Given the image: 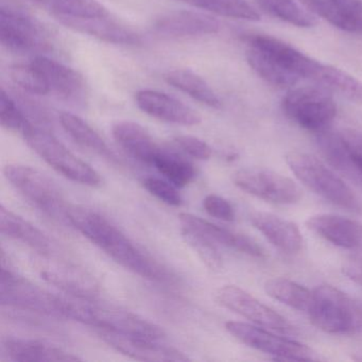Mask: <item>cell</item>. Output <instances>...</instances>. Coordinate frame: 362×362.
<instances>
[{"mask_svg":"<svg viewBox=\"0 0 362 362\" xmlns=\"http://www.w3.org/2000/svg\"><path fill=\"white\" fill-rule=\"evenodd\" d=\"M66 217L71 226L127 270L151 281L168 279V273L163 267L100 214L83 206H71L67 209Z\"/></svg>","mask_w":362,"mask_h":362,"instance_id":"1","label":"cell"},{"mask_svg":"<svg viewBox=\"0 0 362 362\" xmlns=\"http://www.w3.org/2000/svg\"><path fill=\"white\" fill-rule=\"evenodd\" d=\"M63 317L124 336L158 341L166 336L160 326L131 311L77 296L63 298Z\"/></svg>","mask_w":362,"mask_h":362,"instance_id":"2","label":"cell"},{"mask_svg":"<svg viewBox=\"0 0 362 362\" xmlns=\"http://www.w3.org/2000/svg\"><path fill=\"white\" fill-rule=\"evenodd\" d=\"M286 162L290 170L309 189L342 209L362 214L359 197L321 160L310 154L290 152L286 156Z\"/></svg>","mask_w":362,"mask_h":362,"instance_id":"3","label":"cell"},{"mask_svg":"<svg viewBox=\"0 0 362 362\" xmlns=\"http://www.w3.org/2000/svg\"><path fill=\"white\" fill-rule=\"evenodd\" d=\"M307 315L315 327L328 334H355L362 329L359 305L332 285H320L313 290Z\"/></svg>","mask_w":362,"mask_h":362,"instance_id":"4","label":"cell"},{"mask_svg":"<svg viewBox=\"0 0 362 362\" xmlns=\"http://www.w3.org/2000/svg\"><path fill=\"white\" fill-rule=\"evenodd\" d=\"M23 135L28 145L63 177L82 185H100V175L69 151L52 133L31 124Z\"/></svg>","mask_w":362,"mask_h":362,"instance_id":"5","label":"cell"},{"mask_svg":"<svg viewBox=\"0 0 362 362\" xmlns=\"http://www.w3.org/2000/svg\"><path fill=\"white\" fill-rule=\"evenodd\" d=\"M283 110L300 128L317 133L327 130L337 114L332 95L325 88L317 86L290 90L284 98Z\"/></svg>","mask_w":362,"mask_h":362,"instance_id":"6","label":"cell"},{"mask_svg":"<svg viewBox=\"0 0 362 362\" xmlns=\"http://www.w3.org/2000/svg\"><path fill=\"white\" fill-rule=\"evenodd\" d=\"M8 181L31 203L57 219L67 222V206L60 189L47 175L33 167L10 164L4 169Z\"/></svg>","mask_w":362,"mask_h":362,"instance_id":"7","label":"cell"},{"mask_svg":"<svg viewBox=\"0 0 362 362\" xmlns=\"http://www.w3.org/2000/svg\"><path fill=\"white\" fill-rule=\"evenodd\" d=\"M0 302L4 306L62 317V296L45 291L5 267L0 277Z\"/></svg>","mask_w":362,"mask_h":362,"instance_id":"8","label":"cell"},{"mask_svg":"<svg viewBox=\"0 0 362 362\" xmlns=\"http://www.w3.org/2000/svg\"><path fill=\"white\" fill-rule=\"evenodd\" d=\"M226 328L233 337L247 346L274 356L275 360L310 361L315 353L306 344L276 336L273 332L245 322H226Z\"/></svg>","mask_w":362,"mask_h":362,"instance_id":"9","label":"cell"},{"mask_svg":"<svg viewBox=\"0 0 362 362\" xmlns=\"http://www.w3.org/2000/svg\"><path fill=\"white\" fill-rule=\"evenodd\" d=\"M233 181L247 194L276 204H294L303 197L296 182L262 167L240 169L235 173Z\"/></svg>","mask_w":362,"mask_h":362,"instance_id":"10","label":"cell"},{"mask_svg":"<svg viewBox=\"0 0 362 362\" xmlns=\"http://www.w3.org/2000/svg\"><path fill=\"white\" fill-rule=\"evenodd\" d=\"M0 42L12 52L26 54L52 48L43 26L28 14L12 8L0 10Z\"/></svg>","mask_w":362,"mask_h":362,"instance_id":"11","label":"cell"},{"mask_svg":"<svg viewBox=\"0 0 362 362\" xmlns=\"http://www.w3.org/2000/svg\"><path fill=\"white\" fill-rule=\"evenodd\" d=\"M216 300L224 308L234 311L256 325L283 334L296 332V328L285 317L237 286L226 285L220 288L216 293Z\"/></svg>","mask_w":362,"mask_h":362,"instance_id":"12","label":"cell"},{"mask_svg":"<svg viewBox=\"0 0 362 362\" xmlns=\"http://www.w3.org/2000/svg\"><path fill=\"white\" fill-rule=\"evenodd\" d=\"M247 46L258 48L272 57L281 66L298 77L307 78L319 82L326 64L303 54L293 46L271 35L249 33L243 37Z\"/></svg>","mask_w":362,"mask_h":362,"instance_id":"13","label":"cell"},{"mask_svg":"<svg viewBox=\"0 0 362 362\" xmlns=\"http://www.w3.org/2000/svg\"><path fill=\"white\" fill-rule=\"evenodd\" d=\"M99 336L110 346L133 359L156 362L189 360V358L179 349L167 346L160 343V341L124 336V334L107 332V330H100Z\"/></svg>","mask_w":362,"mask_h":362,"instance_id":"14","label":"cell"},{"mask_svg":"<svg viewBox=\"0 0 362 362\" xmlns=\"http://www.w3.org/2000/svg\"><path fill=\"white\" fill-rule=\"evenodd\" d=\"M135 101L144 113L163 122L181 126H197L201 122L198 112L175 97L158 90H139Z\"/></svg>","mask_w":362,"mask_h":362,"instance_id":"15","label":"cell"},{"mask_svg":"<svg viewBox=\"0 0 362 362\" xmlns=\"http://www.w3.org/2000/svg\"><path fill=\"white\" fill-rule=\"evenodd\" d=\"M33 64L43 73L50 92L69 103L83 105L88 99V86L83 77L75 69L47 57L39 56Z\"/></svg>","mask_w":362,"mask_h":362,"instance_id":"16","label":"cell"},{"mask_svg":"<svg viewBox=\"0 0 362 362\" xmlns=\"http://www.w3.org/2000/svg\"><path fill=\"white\" fill-rule=\"evenodd\" d=\"M306 226L337 247L362 251V223L334 214H320L307 219Z\"/></svg>","mask_w":362,"mask_h":362,"instance_id":"17","label":"cell"},{"mask_svg":"<svg viewBox=\"0 0 362 362\" xmlns=\"http://www.w3.org/2000/svg\"><path fill=\"white\" fill-rule=\"evenodd\" d=\"M179 218L183 226L182 228L197 233L214 243H219L253 257L262 258L266 256L264 250L254 239L245 235L233 232L192 214L182 213Z\"/></svg>","mask_w":362,"mask_h":362,"instance_id":"18","label":"cell"},{"mask_svg":"<svg viewBox=\"0 0 362 362\" xmlns=\"http://www.w3.org/2000/svg\"><path fill=\"white\" fill-rule=\"evenodd\" d=\"M154 28L168 37H202L217 33L220 24L217 20L202 12L182 10L163 14L156 18Z\"/></svg>","mask_w":362,"mask_h":362,"instance_id":"19","label":"cell"},{"mask_svg":"<svg viewBox=\"0 0 362 362\" xmlns=\"http://www.w3.org/2000/svg\"><path fill=\"white\" fill-rule=\"evenodd\" d=\"M58 21L67 28L90 35L107 43L117 45H139L141 43L139 33H135L132 28L120 21L112 18V14L103 18L86 20L60 18Z\"/></svg>","mask_w":362,"mask_h":362,"instance_id":"20","label":"cell"},{"mask_svg":"<svg viewBox=\"0 0 362 362\" xmlns=\"http://www.w3.org/2000/svg\"><path fill=\"white\" fill-rule=\"evenodd\" d=\"M251 223L257 228L275 247L288 254H296L302 249L303 236L300 228L289 220L274 214H252Z\"/></svg>","mask_w":362,"mask_h":362,"instance_id":"21","label":"cell"},{"mask_svg":"<svg viewBox=\"0 0 362 362\" xmlns=\"http://www.w3.org/2000/svg\"><path fill=\"white\" fill-rule=\"evenodd\" d=\"M3 351L18 362H71L79 357L52 343L33 339L8 338L3 341Z\"/></svg>","mask_w":362,"mask_h":362,"instance_id":"22","label":"cell"},{"mask_svg":"<svg viewBox=\"0 0 362 362\" xmlns=\"http://www.w3.org/2000/svg\"><path fill=\"white\" fill-rule=\"evenodd\" d=\"M114 139L131 156L152 165L163 149L141 124L133 122H119L112 129Z\"/></svg>","mask_w":362,"mask_h":362,"instance_id":"23","label":"cell"},{"mask_svg":"<svg viewBox=\"0 0 362 362\" xmlns=\"http://www.w3.org/2000/svg\"><path fill=\"white\" fill-rule=\"evenodd\" d=\"M0 230L1 234L22 241L41 255L48 256L52 254L54 247L46 234L24 218L6 209L4 205L0 207Z\"/></svg>","mask_w":362,"mask_h":362,"instance_id":"24","label":"cell"},{"mask_svg":"<svg viewBox=\"0 0 362 362\" xmlns=\"http://www.w3.org/2000/svg\"><path fill=\"white\" fill-rule=\"evenodd\" d=\"M41 274L48 283L56 285L71 296L93 300L96 293V285L92 279L74 267L54 264L42 269Z\"/></svg>","mask_w":362,"mask_h":362,"instance_id":"25","label":"cell"},{"mask_svg":"<svg viewBox=\"0 0 362 362\" xmlns=\"http://www.w3.org/2000/svg\"><path fill=\"white\" fill-rule=\"evenodd\" d=\"M165 81L202 105L214 109L221 107V100L209 84L189 69H175L164 75Z\"/></svg>","mask_w":362,"mask_h":362,"instance_id":"26","label":"cell"},{"mask_svg":"<svg viewBox=\"0 0 362 362\" xmlns=\"http://www.w3.org/2000/svg\"><path fill=\"white\" fill-rule=\"evenodd\" d=\"M245 56L253 71L264 81L277 88L294 86L300 79L296 74L281 66L272 57L258 48L247 46Z\"/></svg>","mask_w":362,"mask_h":362,"instance_id":"27","label":"cell"},{"mask_svg":"<svg viewBox=\"0 0 362 362\" xmlns=\"http://www.w3.org/2000/svg\"><path fill=\"white\" fill-rule=\"evenodd\" d=\"M60 122L69 136L81 147L95 152L107 160H116L115 154L110 149L105 139L79 116L66 112L61 114Z\"/></svg>","mask_w":362,"mask_h":362,"instance_id":"28","label":"cell"},{"mask_svg":"<svg viewBox=\"0 0 362 362\" xmlns=\"http://www.w3.org/2000/svg\"><path fill=\"white\" fill-rule=\"evenodd\" d=\"M317 145L321 149L322 153L325 156L326 160L346 177L358 183H362L361 179L358 175L351 156L347 151L346 146L343 141L340 132H332V131L324 130L317 135Z\"/></svg>","mask_w":362,"mask_h":362,"instance_id":"29","label":"cell"},{"mask_svg":"<svg viewBox=\"0 0 362 362\" xmlns=\"http://www.w3.org/2000/svg\"><path fill=\"white\" fill-rule=\"evenodd\" d=\"M264 291L274 300L306 313L313 300V290L281 277L267 281Z\"/></svg>","mask_w":362,"mask_h":362,"instance_id":"30","label":"cell"},{"mask_svg":"<svg viewBox=\"0 0 362 362\" xmlns=\"http://www.w3.org/2000/svg\"><path fill=\"white\" fill-rule=\"evenodd\" d=\"M39 3L44 4L57 20H86L111 16L109 10L98 0H39Z\"/></svg>","mask_w":362,"mask_h":362,"instance_id":"31","label":"cell"},{"mask_svg":"<svg viewBox=\"0 0 362 362\" xmlns=\"http://www.w3.org/2000/svg\"><path fill=\"white\" fill-rule=\"evenodd\" d=\"M152 166L177 188L189 185L196 177L194 167L188 160L164 148L154 158Z\"/></svg>","mask_w":362,"mask_h":362,"instance_id":"32","label":"cell"},{"mask_svg":"<svg viewBox=\"0 0 362 362\" xmlns=\"http://www.w3.org/2000/svg\"><path fill=\"white\" fill-rule=\"evenodd\" d=\"M192 7L235 20L258 22L259 13L247 3V0H180Z\"/></svg>","mask_w":362,"mask_h":362,"instance_id":"33","label":"cell"},{"mask_svg":"<svg viewBox=\"0 0 362 362\" xmlns=\"http://www.w3.org/2000/svg\"><path fill=\"white\" fill-rule=\"evenodd\" d=\"M255 3L267 13L293 26L311 28L317 25L315 16L294 0H255Z\"/></svg>","mask_w":362,"mask_h":362,"instance_id":"34","label":"cell"},{"mask_svg":"<svg viewBox=\"0 0 362 362\" xmlns=\"http://www.w3.org/2000/svg\"><path fill=\"white\" fill-rule=\"evenodd\" d=\"M319 83L353 103L362 105V82L337 67L326 65Z\"/></svg>","mask_w":362,"mask_h":362,"instance_id":"35","label":"cell"},{"mask_svg":"<svg viewBox=\"0 0 362 362\" xmlns=\"http://www.w3.org/2000/svg\"><path fill=\"white\" fill-rule=\"evenodd\" d=\"M12 81L26 92L33 95H47L50 93L47 80L43 73L33 64H16L10 67Z\"/></svg>","mask_w":362,"mask_h":362,"instance_id":"36","label":"cell"},{"mask_svg":"<svg viewBox=\"0 0 362 362\" xmlns=\"http://www.w3.org/2000/svg\"><path fill=\"white\" fill-rule=\"evenodd\" d=\"M0 122L4 128L23 133V134L33 124L29 122L24 111L21 109L20 105L4 88L0 92Z\"/></svg>","mask_w":362,"mask_h":362,"instance_id":"37","label":"cell"},{"mask_svg":"<svg viewBox=\"0 0 362 362\" xmlns=\"http://www.w3.org/2000/svg\"><path fill=\"white\" fill-rule=\"evenodd\" d=\"M182 230L186 241L194 247V251L199 254L209 268L219 269L221 267V256L218 253L217 247L213 241L186 228Z\"/></svg>","mask_w":362,"mask_h":362,"instance_id":"38","label":"cell"},{"mask_svg":"<svg viewBox=\"0 0 362 362\" xmlns=\"http://www.w3.org/2000/svg\"><path fill=\"white\" fill-rule=\"evenodd\" d=\"M300 1L310 11V13L324 18L337 28L351 33L349 23L339 13L330 0H300Z\"/></svg>","mask_w":362,"mask_h":362,"instance_id":"39","label":"cell"},{"mask_svg":"<svg viewBox=\"0 0 362 362\" xmlns=\"http://www.w3.org/2000/svg\"><path fill=\"white\" fill-rule=\"evenodd\" d=\"M144 187L158 200L171 206H181L183 198L177 192V186L173 185L168 180L158 177H147L144 180Z\"/></svg>","mask_w":362,"mask_h":362,"instance_id":"40","label":"cell"},{"mask_svg":"<svg viewBox=\"0 0 362 362\" xmlns=\"http://www.w3.org/2000/svg\"><path fill=\"white\" fill-rule=\"evenodd\" d=\"M347 21L351 33H362V0H330Z\"/></svg>","mask_w":362,"mask_h":362,"instance_id":"41","label":"cell"},{"mask_svg":"<svg viewBox=\"0 0 362 362\" xmlns=\"http://www.w3.org/2000/svg\"><path fill=\"white\" fill-rule=\"evenodd\" d=\"M175 143L183 150L186 154L197 158V160H206L211 158L213 154L211 148L202 139L190 135H180L175 139Z\"/></svg>","mask_w":362,"mask_h":362,"instance_id":"42","label":"cell"},{"mask_svg":"<svg viewBox=\"0 0 362 362\" xmlns=\"http://www.w3.org/2000/svg\"><path fill=\"white\" fill-rule=\"evenodd\" d=\"M203 207L211 217L228 222L235 220L234 207L226 199L217 196V194H209L205 197L203 200Z\"/></svg>","mask_w":362,"mask_h":362,"instance_id":"43","label":"cell"},{"mask_svg":"<svg viewBox=\"0 0 362 362\" xmlns=\"http://www.w3.org/2000/svg\"><path fill=\"white\" fill-rule=\"evenodd\" d=\"M340 133L354 167L362 181V132L357 130H345Z\"/></svg>","mask_w":362,"mask_h":362,"instance_id":"44","label":"cell"},{"mask_svg":"<svg viewBox=\"0 0 362 362\" xmlns=\"http://www.w3.org/2000/svg\"><path fill=\"white\" fill-rule=\"evenodd\" d=\"M343 273L355 283L362 285V255H353L343 262Z\"/></svg>","mask_w":362,"mask_h":362,"instance_id":"45","label":"cell"},{"mask_svg":"<svg viewBox=\"0 0 362 362\" xmlns=\"http://www.w3.org/2000/svg\"><path fill=\"white\" fill-rule=\"evenodd\" d=\"M37 1H39V0H37Z\"/></svg>","mask_w":362,"mask_h":362,"instance_id":"46","label":"cell"}]
</instances>
